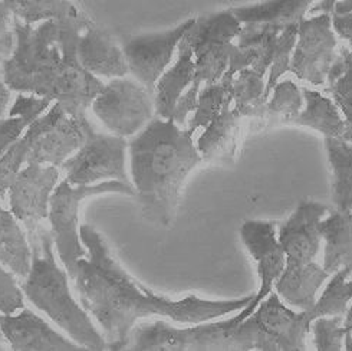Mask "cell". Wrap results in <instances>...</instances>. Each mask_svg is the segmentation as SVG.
<instances>
[{"mask_svg":"<svg viewBox=\"0 0 352 351\" xmlns=\"http://www.w3.org/2000/svg\"><path fill=\"white\" fill-rule=\"evenodd\" d=\"M32 248V265L22 290L36 308L67 331L71 339L87 350L104 351L108 343L91 321V315L79 306L71 294L68 277L59 268L54 255V237L51 231L39 225L28 233Z\"/></svg>","mask_w":352,"mask_h":351,"instance_id":"4","label":"cell"},{"mask_svg":"<svg viewBox=\"0 0 352 351\" xmlns=\"http://www.w3.org/2000/svg\"><path fill=\"white\" fill-rule=\"evenodd\" d=\"M242 28V22L228 9L196 18L193 26L187 30L184 39L193 50L196 72L193 84L174 109L173 120L180 127L186 125L190 113H195L201 87L220 81L229 71L232 58L237 51L234 41Z\"/></svg>","mask_w":352,"mask_h":351,"instance_id":"6","label":"cell"},{"mask_svg":"<svg viewBox=\"0 0 352 351\" xmlns=\"http://www.w3.org/2000/svg\"><path fill=\"white\" fill-rule=\"evenodd\" d=\"M329 277L325 268L315 261L298 262L286 258L283 273L275 282V292L289 306L308 311L315 306L316 294Z\"/></svg>","mask_w":352,"mask_h":351,"instance_id":"18","label":"cell"},{"mask_svg":"<svg viewBox=\"0 0 352 351\" xmlns=\"http://www.w3.org/2000/svg\"><path fill=\"white\" fill-rule=\"evenodd\" d=\"M303 104H305V98H303L302 89L292 79H283L272 89L266 103L265 116L261 121L265 124H291L294 118L299 116Z\"/></svg>","mask_w":352,"mask_h":351,"instance_id":"30","label":"cell"},{"mask_svg":"<svg viewBox=\"0 0 352 351\" xmlns=\"http://www.w3.org/2000/svg\"><path fill=\"white\" fill-rule=\"evenodd\" d=\"M0 264L14 275L26 278L32 265V248L29 237L16 216L0 206Z\"/></svg>","mask_w":352,"mask_h":351,"instance_id":"24","label":"cell"},{"mask_svg":"<svg viewBox=\"0 0 352 351\" xmlns=\"http://www.w3.org/2000/svg\"><path fill=\"white\" fill-rule=\"evenodd\" d=\"M344 326H345V331H346L345 337H352V306L348 307V311L344 318Z\"/></svg>","mask_w":352,"mask_h":351,"instance_id":"39","label":"cell"},{"mask_svg":"<svg viewBox=\"0 0 352 351\" xmlns=\"http://www.w3.org/2000/svg\"><path fill=\"white\" fill-rule=\"evenodd\" d=\"M331 209L318 202H300L295 212L279 231V242L287 259L312 262L321 248L322 235L319 225Z\"/></svg>","mask_w":352,"mask_h":351,"instance_id":"16","label":"cell"},{"mask_svg":"<svg viewBox=\"0 0 352 351\" xmlns=\"http://www.w3.org/2000/svg\"><path fill=\"white\" fill-rule=\"evenodd\" d=\"M349 54H351V58H352V51L351 50H349Z\"/></svg>","mask_w":352,"mask_h":351,"instance_id":"42","label":"cell"},{"mask_svg":"<svg viewBox=\"0 0 352 351\" xmlns=\"http://www.w3.org/2000/svg\"><path fill=\"white\" fill-rule=\"evenodd\" d=\"M240 239L258 265V274L261 278L259 291L254 294L250 304L240 310L236 315L237 320L242 323L272 292L275 282L285 269L286 253L276 237L275 225L270 222L246 220L240 228Z\"/></svg>","mask_w":352,"mask_h":351,"instance_id":"14","label":"cell"},{"mask_svg":"<svg viewBox=\"0 0 352 351\" xmlns=\"http://www.w3.org/2000/svg\"><path fill=\"white\" fill-rule=\"evenodd\" d=\"M60 169L52 164H26L12 182L8 193L10 212L22 222L28 233L35 232L50 216V203L59 183Z\"/></svg>","mask_w":352,"mask_h":351,"instance_id":"13","label":"cell"},{"mask_svg":"<svg viewBox=\"0 0 352 351\" xmlns=\"http://www.w3.org/2000/svg\"><path fill=\"white\" fill-rule=\"evenodd\" d=\"M234 75L236 74L228 71L220 81L201 87L197 107L193 118L187 124V130L196 133L199 129H206L223 109L232 105V81Z\"/></svg>","mask_w":352,"mask_h":351,"instance_id":"28","label":"cell"},{"mask_svg":"<svg viewBox=\"0 0 352 351\" xmlns=\"http://www.w3.org/2000/svg\"><path fill=\"white\" fill-rule=\"evenodd\" d=\"M8 341H6V339H5V336H3V332H2V330H0V351L2 350H8V348H10V347H8Z\"/></svg>","mask_w":352,"mask_h":351,"instance_id":"41","label":"cell"},{"mask_svg":"<svg viewBox=\"0 0 352 351\" xmlns=\"http://www.w3.org/2000/svg\"><path fill=\"white\" fill-rule=\"evenodd\" d=\"M242 117L234 109L226 107L204 129L197 140V150L204 162L232 163L237 153Z\"/></svg>","mask_w":352,"mask_h":351,"instance_id":"20","label":"cell"},{"mask_svg":"<svg viewBox=\"0 0 352 351\" xmlns=\"http://www.w3.org/2000/svg\"><path fill=\"white\" fill-rule=\"evenodd\" d=\"M196 72L195 54L190 43L183 38L177 58L174 63L158 79L154 88V105L155 116L160 118H173L174 109L177 107L184 92L193 84Z\"/></svg>","mask_w":352,"mask_h":351,"instance_id":"19","label":"cell"},{"mask_svg":"<svg viewBox=\"0 0 352 351\" xmlns=\"http://www.w3.org/2000/svg\"><path fill=\"white\" fill-rule=\"evenodd\" d=\"M331 19H332V29L335 34L345 42H348L352 51V12H346V13L332 12Z\"/></svg>","mask_w":352,"mask_h":351,"instance_id":"37","label":"cell"},{"mask_svg":"<svg viewBox=\"0 0 352 351\" xmlns=\"http://www.w3.org/2000/svg\"><path fill=\"white\" fill-rule=\"evenodd\" d=\"M92 21L79 10L36 25L14 18L16 47L2 68L13 92L59 103L69 116L85 117L105 83L78 59V42Z\"/></svg>","mask_w":352,"mask_h":351,"instance_id":"2","label":"cell"},{"mask_svg":"<svg viewBox=\"0 0 352 351\" xmlns=\"http://www.w3.org/2000/svg\"><path fill=\"white\" fill-rule=\"evenodd\" d=\"M79 232L88 253L76 262L72 279L82 307L104 331L108 350H128L140 318L160 315L182 324H200L243 310L254 297L209 301L187 295L174 301L154 294L120 265L97 229L82 225Z\"/></svg>","mask_w":352,"mask_h":351,"instance_id":"1","label":"cell"},{"mask_svg":"<svg viewBox=\"0 0 352 351\" xmlns=\"http://www.w3.org/2000/svg\"><path fill=\"white\" fill-rule=\"evenodd\" d=\"M193 136L173 118L155 116L128 146L141 212L158 228H170L175 222L182 187L203 162Z\"/></svg>","mask_w":352,"mask_h":351,"instance_id":"3","label":"cell"},{"mask_svg":"<svg viewBox=\"0 0 352 351\" xmlns=\"http://www.w3.org/2000/svg\"><path fill=\"white\" fill-rule=\"evenodd\" d=\"M128 146L125 137L101 134L91 127L84 145L63 162L60 170L74 186H91L105 180L133 184L126 173Z\"/></svg>","mask_w":352,"mask_h":351,"instance_id":"10","label":"cell"},{"mask_svg":"<svg viewBox=\"0 0 352 351\" xmlns=\"http://www.w3.org/2000/svg\"><path fill=\"white\" fill-rule=\"evenodd\" d=\"M325 149L333 173V207L337 211L352 213V142L325 137Z\"/></svg>","mask_w":352,"mask_h":351,"instance_id":"26","label":"cell"},{"mask_svg":"<svg viewBox=\"0 0 352 351\" xmlns=\"http://www.w3.org/2000/svg\"><path fill=\"white\" fill-rule=\"evenodd\" d=\"M325 241L324 268L331 275L352 266V213L333 209L319 225Z\"/></svg>","mask_w":352,"mask_h":351,"instance_id":"22","label":"cell"},{"mask_svg":"<svg viewBox=\"0 0 352 351\" xmlns=\"http://www.w3.org/2000/svg\"><path fill=\"white\" fill-rule=\"evenodd\" d=\"M344 315L319 317L312 321L314 344L319 351H341L345 350V326Z\"/></svg>","mask_w":352,"mask_h":351,"instance_id":"34","label":"cell"},{"mask_svg":"<svg viewBox=\"0 0 352 351\" xmlns=\"http://www.w3.org/2000/svg\"><path fill=\"white\" fill-rule=\"evenodd\" d=\"M52 100L39 95L19 92L8 117L0 118V157H2L16 140L25 133L30 123L46 113L52 105Z\"/></svg>","mask_w":352,"mask_h":351,"instance_id":"25","label":"cell"},{"mask_svg":"<svg viewBox=\"0 0 352 351\" xmlns=\"http://www.w3.org/2000/svg\"><path fill=\"white\" fill-rule=\"evenodd\" d=\"M91 127L87 116L74 117L59 103L51 105L0 157V196L8 193L16 176L29 163L60 169L84 145Z\"/></svg>","mask_w":352,"mask_h":351,"instance_id":"5","label":"cell"},{"mask_svg":"<svg viewBox=\"0 0 352 351\" xmlns=\"http://www.w3.org/2000/svg\"><path fill=\"white\" fill-rule=\"evenodd\" d=\"M298 26L299 25H291L283 28L278 36L274 58H272V63L269 68V78L266 81L267 100L270 97L272 89H274V87L280 81V78L287 71H291L292 55L298 39Z\"/></svg>","mask_w":352,"mask_h":351,"instance_id":"33","label":"cell"},{"mask_svg":"<svg viewBox=\"0 0 352 351\" xmlns=\"http://www.w3.org/2000/svg\"><path fill=\"white\" fill-rule=\"evenodd\" d=\"M337 47L338 39L332 29L331 13L305 18L298 26L291 71L300 81L325 87L329 71L340 55Z\"/></svg>","mask_w":352,"mask_h":351,"instance_id":"11","label":"cell"},{"mask_svg":"<svg viewBox=\"0 0 352 351\" xmlns=\"http://www.w3.org/2000/svg\"><path fill=\"white\" fill-rule=\"evenodd\" d=\"M337 13H346V12H352V0H340L335 6V10Z\"/></svg>","mask_w":352,"mask_h":351,"instance_id":"40","label":"cell"},{"mask_svg":"<svg viewBox=\"0 0 352 351\" xmlns=\"http://www.w3.org/2000/svg\"><path fill=\"white\" fill-rule=\"evenodd\" d=\"M232 103L234 113L242 118H262L266 111L265 75L248 67L240 70L232 81Z\"/></svg>","mask_w":352,"mask_h":351,"instance_id":"27","label":"cell"},{"mask_svg":"<svg viewBox=\"0 0 352 351\" xmlns=\"http://www.w3.org/2000/svg\"><path fill=\"white\" fill-rule=\"evenodd\" d=\"M12 89L5 81L2 70H0V118H3L9 113V104L12 101Z\"/></svg>","mask_w":352,"mask_h":351,"instance_id":"38","label":"cell"},{"mask_svg":"<svg viewBox=\"0 0 352 351\" xmlns=\"http://www.w3.org/2000/svg\"><path fill=\"white\" fill-rule=\"evenodd\" d=\"M16 278L0 265V314H16L25 308V295Z\"/></svg>","mask_w":352,"mask_h":351,"instance_id":"35","label":"cell"},{"mask_svg":"<svg viewBox=\"0 0 352 351\" xmlns=\"http://www.w3.org/2000/svg\"><path fill=\"white\" fill-rule=\"evenodd\" d=\"M107 193H120L135 196L133 184L118 180L101 182L91 186H74L67 179L58 183L50 203V223L54 244L59 253L60 262L72 278L76 270V262L88 253L81 241L79 232V209L85 199Z\"/></svg>","mask_w":352,"mask_h":351,"instance_id":"8","label":"cell"},{"mask_svg":"<svg viewBox=\"0 0 352 351\" xmlns=\"http://www.w3.org/2000/svg\"><path fill=\"white\" fill-rule=\"evenodd\" d=\"M91 108L109 131L125 138L137 136L155 117L154 92L128 75L108 79Z\"/></svg>","mask_w":352,"mask_h":351,"instance_id":"9","label":"cell"},{"mask_svg":"<svg viewBox=\"0 0 352 351\" xmlns=\"http://www.w3.org/2000/svg\"><path fill=\"white\" fill-rule=\"evenodd\" d=\"M14 47H16L14 16L3 0H0V70L3 68L5 62L13 55Z\"/></svg>","mask_w":352,"mask_h":351,"instance_id":"36","label":"cell"},{"mask_svg":"<svg viewBox=\"0 0 352 351\" xmlns=\"http://www.w3.org/2000/svg\"><path fill=\"white\" fill-rule=\"evenodd\" d=\"M316 0H265V2L230 8L242 25H269L283 29L299 25Z\"/></svg>","mask_w":352,"mask_h":351,"instance_id":"21","label":"cell"},{"mask_svg":"<svg viewBox=\"0 0 352 351\" xmlns=\"http://www.w3.org/2000/svg\"><path fill=\"white\" fill-rule=\"evenodd\" d=\"M351 273L352 266H345L332 274V278L327 285L325 291L316 299L315 306L309 310L314 320L319 317H345L348 311V304L352 299V281H345Z\"/></svg>","mask_w":352,"mask_h":351,"instance_id":"31","label":"cell"},{"mask_svg":"<svg viewBox=\"0 0 352 351\" xmlns=\"http://www.w3.org/2000/svg\"><path fill=\"white\" fill-rule=\"evenodd\" d=\"M16 19L36 25L79 12L72 0H3Z\"/></svg>","mask_w":352,"mask_h":351,"instance_id":"32","label":"cell"},{"mask_svg":"<svg viewBox=\"0 0 352 351\" xmlns=\"http://www.w3.org/2000/svg\"><path fill=\"white\" fill-rule=\"evenodd\" d=\"M2 330L10 350L14 351H81L87 350L75 341L63 337L42 317L29 308L19 314H0Z\"/></svg>","mask_w":352,"mask_h":351,"instance_id":"15","label":"cell"},{"mask_svg":"<svg viewBox=\"0 0 352 351\" xmlns=\"http://www.w3.org/2000/svg\"><path fill=\"white\" fill-rule=\"evenodd\" d=\"M78 59L97 78H122L130 74L122 47L107 32L94 25L82 32L78 42Z\"/></svg>","mask_w":352,"mask_h":351,"instance_id":"17","label":"cell"},{"mask_svg":"<svg viewBox=\"0 0 352 351\" xmlns=\"http://www.w3.org/2000/svg\"><path fill=\"white\" fill-rule=\"evenodd\" d=\"M305 108L291 124L308 127L325 137L342 138L345 134V120L341 117L340 108L335 101L322 92L303 88Z\"/></svg>","mask_w":352,"mask_h":351,"instance_id":"23","label":"cell"},{"mask_svg":"<svg viewBox=\"0 0 352 351\" xmlns=\"http://www.w3.org/2000/svg\"><path fill=\"white\" fill-rule=\"evenodd\" d=\"M327 92L331 94V98L345 117L342 140L352 142V58L348 47H341L340 55L329 71Z\"/></svg>","mask_w":352,"mask_h":351,"instance_id":"29","label":"cell"},{"mask_svg":"<svg viewBox=\"0 0 352 351\" xmlns=\"http://www.w3.org/2000/svg\"><path fill=\"white\" fill-rule=\"evenodd\" d=\"M314 318L308 311L287 308L276 292L236 327L237 351H303Z\"/></svg>","mask_w":352,"mask_h":351,"instance_id":"7","label":"cell"},{"mask_svg":"<svg viewBox=\"0 0 352 351\" xmlns=\"http://www.w3.org/2000/svg\"><path fill=\"white\" fill-rule=\"evenodd\" d=\"M195 19H187L164 32L138 35L125 41L122 51L133 78L154 92L157 81L173 63L179 45L193 26Z\"/></svg>","mask_w":352,"mask_h":351,"instance_id":"12","label":"cell"}]
</instances>
